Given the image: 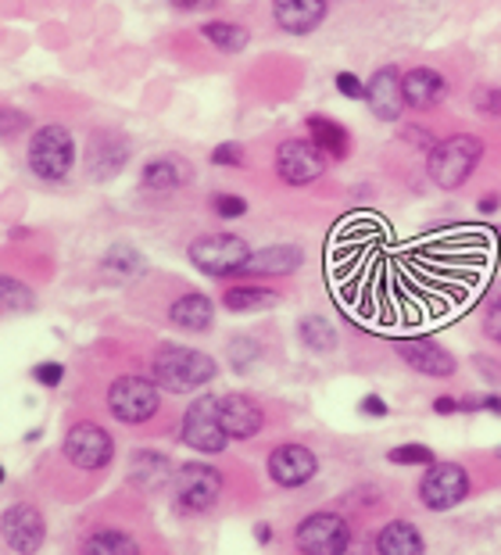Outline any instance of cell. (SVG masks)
<instances>
[{"label":"cell","mask_w":501,"mask_h":555,"mask_svg":"<svg viewBox=\"0 0 501 555\" xmlns=\"http://www.w3.org/2000/svg\"><path fill=\"white\" fill-rule=\"evenodd\" d=\"M480 155H484V144L476 137H470V133L445 137V140H437L434 151H429L426 172L440 191H459V186L476 172Z\"/></svg>","instance_id":"cell-2"},{"label":"cell","mask_w":501,"mask_h":555,"mask_svg":"<svg viewBox=\"0 0 501 555\" xmlns=\"http://www.w3.org/2000/svg\"><path fill=\"white\" fill-rule=\"evenodd\" d=\"M36 294L15 276H0V312H33Z\"/></svg>","instance_id":"cell-31"},{"label":"cell","mask_w":501,"mask_h":555,"mask_svg":"<svg viewBox=\"0 0 501 555\" xmlns=\"http://www.w3.org/2000/svg\"><path fill=\"white\" fill-rule=\"evenodd\" d=\"M277 301H280V294L269 287H230L222 294V305L230 312H261V309H272Z\"/></svg>","instance_id":"cell-27"},{"label":"cell","mask_w":501,"mask_h":555,"mask_svg":"<svg viewBox=\"0 0 501 555\" xmlns=\"http://www.w3.org/2000/svg\"><path fill=\"white\" fill-rule=\"evenodd\" d=\"M190 262L205 276H244L251 247L236 233H205L190 244Z\"/></svg>","instance_id":"cell-4"},{"label":"cell","mask_w":501,"mask_h":555,"mask_svg":"<svg viewBox=\"0 0 501 555\" xmlns=\"http://www.w3.org/2000/svg\"><path fill=\"white\" fill-rule=\"evenodd\" d=\"M330 11V0H272V15H277L280 29L294 33V37H305L322 26Z\"/></svg>","instance_id":"cell-17"},{"label":"cell","mask_w":501,"mask_h":555,"mask_svg":"<svg viewBox=\"0 0 501 555\" xmlns=\"http://www.w3.org/2000/svg\"><path fill=\"white\" fill-rule=\"evenodd\" d=\"M169 319L179 330H190V334H205V330H211V323H215V305H211V298H205V294L190 291V294H183V298L172 301Z\"/></svg>","instance_id":"cell-21"},{"label":"cell","mask_w":501,"mask_h":555,"mask_svg":"<svg viewBox=\"0 0 501 555\" xmlns=\"http://www.w3.org/2000/svg\"><path fill=\"white\" fill-rule=\"evenodd\" d=\"M470 499V474L459 463H429L420 480V502L429 513H448Z\"/></svg>","instance_id":"cell-6"},{"label":"cell","mask_w":501,"mask_h":555,"mask_svg":"<svg viewBox=\"0 0 501 555\" xmlns=\"http://www.w3.org/2000/svg\"><path fill=\"white\" fill-rule=\"evenodd\" d=\"M484 334L501 345V301L494 305V309H487V315H484Z\"/></svg>","instance_id":"cell-41"},{"label":"cell","mask_w":501,"mask_h":555,"mask_svg":"<svg viewBox=\"0 0 501 555\" xmlns=\"http://www.w3.org/2000/svg\"><path fill=\"white\" fill-rule=\"evenodd\" d=\"M255 538L261 541V545H269V541H272V527L269 524H258L255 527Z\"/></svg>","instance_id":"cell-47"},{"label":"cell","mask_w":501,"mask_h":555,"mask_svg":"<svg viewBox=\"0 0 501 555\" xmlns=\"http://www.w3.org/2000/svg\"><path fill=\"white\" fill-rule=\"evenodd\" d=\"M308 137H312V144H316L330 162L348 158L351 137H348V129H344L337 119H330V115H308Z\"/></svg>","instance_id":"cell-23"},{"label":"cell","mask_w":501,"mask_h":555,"mask_svg":"<svg viewBox=\"0 0 501 555\" xmlns=\"http://www.w3.org/2000/svg\"><path fill=\"white\" fill-rule=\"evenodd\" d=\"M376 555H426V541L420 534V527L409 519H390L387 527L376 530L373 538Z\"/></svg>","instance_id":"cell-20"},{"label":"cell","mask_w":501,"mask_h":555,"mask_svg":"<svg viewBox=\"0 0 501 555\" xmlns=\"http://www.w3.org/2000/svg\"><path fill=\"white\" fill-rule=\"evenodd\" d=\"M351 527L341 513H312L294 530L297 548L305 555H341L351 545Z\"/></svg>","instance_id":"cell-8"},{"label":"cell","mask_w":501,"mask_h":555,"mask_svg":"<svg viewBox=\"0 0 501 555\" xmlns=\"http://www.w3.org/2000/svg\"><path fill=\"white\" fill-rule=\"evenodd\" d=\"M277 172H280L283 183L305 186V183H312L326 172V155H322L312 140L291 137V140H283L280 151H277Z\"/></svg>","instance_id":"cell-11"},{"label":"cell","mask_w":501,"mask_h":555,"mask_svg":"<svg viewBox=\"0 0 501 555\" xmlns=\"http://www.w3.org/2000/svg\"><path fill=\"white\" fill-rule=\"evenodd\" d=\"M365 104L373 108L380 122H398L404 112V93H401V73L394 65L376 68L373 79L365 82Z\"/></svg>","instance_id":"cell-14"},{"label":"cell","mask_w":501,"mask_h":555,"mask_svg":"<svg viewBox=\"0 0 501 555\" xmlns=\"http://www.w3.org/2000/svg\"><path fill=\"white\" fill-rule=\"evenodd\" d=\"M76 165V140L65 126H40L29 140V169L47 183L65 180Z\"/></svg>","instance_id":"cell-3"},{"label":"cell","mask_w":501,"mask_h":555,"mask_svg":"<svg viewBox=\"0 0 501 555\" xmlns=\"http://www.w3.org/2000/svg\"><path fill=\"white\" fill-rule=\"evenodd\" d=\"M33 376H36V384H43V387H57L65 380V365H57V362H40L33 370Z\"/></svg>","instance_id":"cell-38"},{"label":"cell","mask_w":501,"mask_h":555,"mask_svg":"<svg viewBox=\"0 0 501 555\" xmlns=\"http://www.w3.org/2000/svg\"><path fill=\"white\" fill-rule=\"evenodd\" d=\"M129 158V144L118 133H98L90 140V176L107 180L126 165Z\"/></svg>","instance_id":"cell-22"},{"label":"cell","mask_w":501,"mask_h":555,"mask_svg":"<svg viewBox=\"0 0 501 555\" xmlns=\"http://www.w3.org/2000/svg\"><path fill=\"white\" fill-rule=\"evenodd\" d=\"M140 180L154 194H169L190 180V169H187V162H179V158H151L147 165H143Z\"/></svg>","instance_id":"cell-25"},{"label":"cell","mask_w":501,"mask_h":555,"mask_svg":"<svg viewBox=\"0 0 501 555\" xmlns=\"http://www.w3.org/2000/svg\"><path fill=\"white\" fill-rule=\"evenodd\" d=\"M0 530H4L8 548L18 552V555H36L43 548V538H47L43 516L29 502L11 505V509L4 513V519H0Z\"/></svg>","instance_id":"cell-12"},{"label":"cell","mask_w":501,"mask_h":555,"mask_svg":"<svg viewBox=\"0 0 501 555\" xmlns=\"http://www.w3.org/2000/svg\"><path fill=\"white\" fill-rule=\"evenodd\" d=\"M172 474V463L162 452H151V448H140V452L129 459V480L137 483L140 491H158Z\"/></svg>","instance_id":"cell-24"},{"label":"cell","mask_w":501,"mask_h":555,"mask_svg":"<svg viewBox=\"0 0 501 555\" xmlns=\"http://www.w3.org/2000/svg\"><path fill=\"white\" fill-rule=\"evenodd\" d=\"M169 4L179 11H208V8L219 4V0H169Z\"/></svg>","instance_id":"cell-43"},{"label":"cell","mask_w":501,"mask_h":555,"mask_svg":"<svg viewBox=\"0 0 501 555\" xmlns=\"http://www.w3.org/2000/svg\"><path fill=\"white\" fill-rule=\"evenodd\" d=\"M401 137H404V144H412V147H429V151H434V144H437V140L429 137V129H415V126L401 129Z\"/></svg>","instance_id":"cell-40"},{"label":"cell","mask_w":501,"mask_h":555,"mask_svg":"<svg viewBox=\"0 0 501 555\" xmlns=\"http://www.w3.org/2000/svg\"><path fill=\"white\" fill-rule=\"evenodd\" d=\"M480 409L498 412V416H501V398H498V395H484V398H480Z\"/></svg>","instance_id":"cell-46"},{"label":"cell","mask_w":501,"mask_h":555,"mask_svg":"<svg viewBox=\"0 0 501 555\" xmlns=\"http://www.w3.org/2000/svg\"><path fill=\"white\" fill-rule=\"evenodd\" d=\"M219 423L226 437H236V441H247L266 427V412L251 395H222L219 398Z\"/></svg>","instance_id":"cell-15"},{"label":"cell","mask_w":501,"mask_h":555,"mask_svg":"<svg viewBox=\"0 0 501 555\" xmlns=\"http://www.w3.org/2000/svg\"><path fill=\"white\" fill-rule=\"evenodd\" d=\"M151 373H154V384L165 387V391H176V395H187V391H197L215 380V359L205 356L197 348H183V345H162L154 351L151 359Z\"/></svg>","instance_id":"cell-1"},{"label":"cell","mask_w":501,"mask_h":555,"mask_svg":"<svg viewBox=\"0 0 501 555\" xmlns=\"http://www.w3.org/2000/svg\"><path fill=\"white\" fill-rule=\"evenodd\" d=\"M211 208H215V216H219V219H236V216H244V211H247V201L236 197V194H215Z\"/></svg>","instance_id":"cell-35"},{"label":"cell","mask_w":501,"mask_h":555,"mask_svg":"<svg viewBox=\"0 0 501 555\" xmlns=\"http://www.w3.org/2000/svg\"><path fill=\"white\" fill-rule=\"evenodd\" d=\"M297 337H301V345L308 351H316V356H326V351L337 348V326L322 315H305L301 323H297Z\"/></svg>","instance_id":"cell-26"},{"label":"cell","mask_w":501,"mask_h":555,"mask_svg":"<svg viewBox=\"0 0 501 555\" xmlns=\"http://www.w3.org/2000/svg\"><path fill=\"white\" fill-rule=\"evenodd\" d=\"M398 356L423 376H451V373H455V356L440 348L437 340H426V337L404 340V345L398 348Z\"/></svg>","instance_id":"cell-19"},{"label":"cell","mask_w":501,"mask_h":555,"mask_svg":"<svg viewBox=\"0 0 501 555\" xmlns=\"http://www.w3.org/2000/svg\"><path fill=\"white\" fill-rule=\"evenodd\" d=\"M222 474L208 463H183L176 474V505L183 513H205L219 502Z\"/></svg>","instance_id":"cell-9"},{"label":"cell","mask_w":501,"mask_h":555,"mask_svg":"<svg viewBox=\"0 0 501 555\" xmlns=\"http://www.w3.org/2000/svg\"><path fill=\"white\" fill-rule=\"evenodd\" d=\"M434 412H440V416H448V412H459V401L455 398H437Z\"/></svg>","instance_id":"cell-45"},{"label":"cell","mask_w":501,"mask_h":555,"mask_svg":"<svg viewBox=\"0 0 501 555\" xmlns=\"http://www.w3.org/2000/svg\"><path fill=\"white\" fill-rule=\"evenodd\" d=\"M341 555H373V545H369L365 538H351V545L344 548Z\"/></svg>","instance_id":"cell-44"},{"label":"cell","mask_w":501,"mask_h":555,"mask_svg":"<svg viewBox=\"0 0 501 555\" xmlns=\"http://www.w3.org/2000/svg\"><path fill=\"white\" fill-rule=\"evenodd\" d=\"M258 356H261V348H258V340H255V337H236L233 345H230V362H233V370H236V373L251 370V365L258 362Z\"/></svg>","instance_id":"cell-33"},{"label":"cell","mask_w":501,"mask_h":555,"mask_svg":"<svg viewBox=\"0 0 501 555\" xmlns=\"http://www.w3.org/2000/svg\"><path fill=\"white\" fill-rule=\"evenodd\" d=\"M0 483H4V466H0Z\"/></svg>","instance_id":"cell-49"},{"label":"cell","mask_w":501,"mask_h":555,"mask_svg":"<svg viewBox=\"0 0 501 555\" xmlns=\"http://www.w3.org/2000/svg\"><path fill=\"white\" fill-rule=\"evenodd\" d=\"M498 455H501V452H498Z\"/></svg>","instance_id":"cell-50"},{"label":"cell","mask_w":501,"mask_h":555,"mask_svg":"<svg viewBox=\"0 0 501 555\" xmlns=\"http://www.w3.org/2000/svg\"><path fill=\"white\" fill-rule=\"evenodd\" d=\"M498 205H501V194H491V197L480 201V211H494Z\"/></svg>","instance_id":"cell-48"},{"label":"cell","mask_w":501,"mask_h":555,"mask_svg":"<svg viewBox=\"0 0 501 555\" xmlns=\"http://www.w3.org/2000/svg\"><path fill=\"white\" fill-rule=\"evenodd\" d=\"M305 262V251L297 244H269L261 251H251L244 276H291Z\"/></svg>","instance_id":"cell-18"},{"label":"cell","mask_w":501,"mask_h":555,"mask_svg":"<svg viewBox=\"0 0 501 555\" xmlns=\"http://www.w3.org/2000/svg\"><path fill=\"white\" fill-rule=\"evenodd\" d=\"M319 459L312 448L305 444H280L277 452L269 455V477L280 483V488H305L308 480L316 477Z\"/></svg>","instance_id":"cell-13"},{"label":"cell","mask_w":501,"mask_h":555,"mask_svg":"<svg viewBox=\"0 0 501 555\" xmlns=\"http://www.w3.org/2000/svg\"><path fill=\"white\" fill-rule=\"evenodd\" d=\"M337 90L344 93V98H351V101L365 98V82L358 79L355 73H337Z\"/></svg>","instance_id":"cell-39"},{"label":"cell","mask_w":501,"mask_h":555,"mask_svg":"<svg viewBox=\"0 0 501 555\" xmlns=\"http://www.w3.org/2000/svg\"><path fill=\"white\" fill-rule=\"evenodd\" d=\"M476 108L501 122V87H484V90H476Z\"/></svg>","instance_id":"cell-36"},{"label":"cell","mask_w":501,"mask_h":555,"mask_svg":"<svg viewBox=\"0 0 501 555\" xmlns=\"http://www.w3.org/2000/svg\"><path fill=\"white\" fill-rule=\"evenodd\" d=\"M244 162V147L241 144H219L211 151V165H222V169H236V165Z\"/></svg>","instance_id":"cell-37"},{"label":"cell","mask_w":501,"mask_h":555,"mask_svg":"<svg viewBox=\"0 0 501 555\" xmlns=\"http://www.w3.org/2000/svg\"><path fill=\"white\" fill-rule=\"evenodd\" d=\"M201 33H205V40L219 47L222 54L244 51L247 40H251V33L244 26H236V22H205V26H201Z\"/></svg>","instance_id":"cell-29"},{"label":"cell","mask_w":501,"mask_h":555,"mask_svg":"<svg viewBox=\"0 0 501 555\" xmlns=\"http://www.w3.org/2000/svg\"><path fill=\"white\" fill-rule=\"evenodd\" d=\"M115 455V441L112 434L98 423H76L68 434H65V459L72 466L79 469H104L112 463Z\"/></svg>","instance_id":"cell-10"},{"label":"cell","mask_w":501,"mask_h":555,"mask_svg":"<svg viewBox=\"0 0 501 555\" xmlns=\"http://www.w3.org/2000/svg\"><path fill=\"white\" fill-rule=\"evenodd\" d=\"M33 122H29V115L26 112H18V108H0V140H11V137H18V133H26Z\"/></svg>","instance_id":"cell-34"},{"label":"cell","mask_w":501,"mask_h":555,"mask_svg":"<svg viewBox=\"0 0 501 555\" xmlns=\"http://www.w3.org/2000/svg\"><path fill=\"white\" fill-rule=\"evenodd\" d=\"M401 93H404V108L429 112L448 98V79L437 68H412V73L401 76Z\"/></svg>","instance_id":"cell-16"},{"label":"cell","mask_w":501,"mask_h":555,"mask_svg":"<svg viewBox=\"0 0 501 555\" xmlns=\"http://www.w3.org/2000/svg\"><path fill=\"white\" fill-rule=\"evenodd\" d=\"M387 459L394 466H429V463H437L434 448H426V444H398V448H390Z\"/></svg>","instance_id":"cell-32"},{"label":"cell","mask_w":501,"mask_h":555,"mask_svg":"<svg viewBox=\"0 0 501 555\" xmlns=\"http://www.w3.org/2000/svg\"><path fill=\"white\" fill-rule=\"evenodd\" d=\"M358 409H362L365 412V416H387V401L384 398H380V395H365L362 398V405H358Z\"/></svg>","instance_id":"cell-42"},{"label":"cell","mask_w":501,"mask_h":555,"mask_svg":"<svg viewBox=\"0 0 501 555\" xmlns=\"http://www.w3.org/2000/svg\"><path fill=\"white\" fill-rule=\"evenodd\" d=\"M179 437H183V444H190L194 452L219 455L226 441H230L219 423V398L215 395L194 398V405H190L183 416V427H179Z\"/></svg>","instance_id":"cell-7"},{"label":"cell","mask_w":501,"mask_h":555,"mask_svg":"<svg viewBox=\"0 0 501 555\" xmlns=\"http://www.w3.org/2000/svg\"><path fill=\"white\" fill-rule=\"evenodd\" d=\"M162 405L158 384L147 380V376H118V380L107 387V409L118 423H147Z\"/></svg>","instance_id":"cell-5"},{"label":"cell","mask_w":501,"mask_h":555,"mask_svg":"<svg viewBox=\"0 0 501 555\" xmlns=\"http://www.w3.org/2000/svg\"><path fill=\"white\" fill-rule=\"evenodd\" d=\"M104 276H112V280H129V276H140L143 273V255L137 251V247H126V244H118L112 247V251L104 255Z\"/></svg>","instance_id":"cell-30"},{"label":"cell","mask_w":501,"mask_h":555,"mask_svg":"<svg viewBox=\"0 0 501 555\" xmlns=\"http://www.w3.org/2000/svg\"><path fill=\"white\" fill-rule=\"evenodd\" d=\"M82 555H140V545L123 530H98L87 538Z\"/></svg>","instance_id":"cell-28"}]
</instances>
